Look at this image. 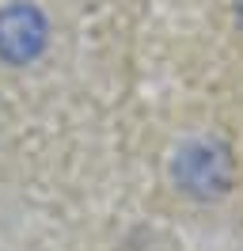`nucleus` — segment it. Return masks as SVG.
Returning a JSON list of instances; mask_svg holds the SVG:
<instances>
[{
	"label": "nucleus",
	"mask_w": 243,
	"mask_h": 251,
	"mask_svg": "<svg viewBox=\"0 0 243 251\" xmlns=\"http://www.w3.org/2000/svg\"><path fill=\"white\" fill-rule=\"evenodd\" d=\"M171 183L194 202H220L236 187V156L224 137H190L171 156Z\"/></svg>",
	"instance_id": "nucleus-1"
},
{
	"label": "nucleus",
	"mask_w": 243,
	"mask_h": 251,
	"mask_svg": "<svg viewBox=\"0 0 243 251\" xmlns=\"http://www.w3.org/2000/svg\"><path fill=\"white\" fill-rule=\"evenodd\" d=\"M49 46V19L38 4L12 0L0 8V61L23 69L34 65Z\"/></svg>",
	"instance_id": "nucleus-2"
},
{
	"label": "nucleus",
	"mask_w": 243,
	"mask_h": 251,
	"mask_svg": "<svg viewBox=\"0 0 243 251\" xmlns=\"http://www.w3.org/2000/svg\"><path fill=\"white\" fill-rule=\"evenodd\" d=\"M236 23H240V31H243V0H236Z\"/></svg>",
	"instance_id": "nucleus-3"
}]
</instances>
